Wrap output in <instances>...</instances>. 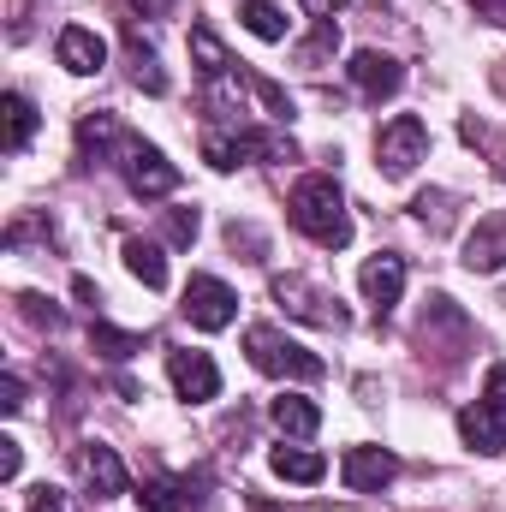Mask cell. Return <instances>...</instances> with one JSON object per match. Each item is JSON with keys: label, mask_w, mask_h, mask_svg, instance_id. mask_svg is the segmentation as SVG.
<instances>
[{"label": "cell", "mask_w": 506, "mask_h": 512, "mask_svg": "<svg viewBox=\"0 0 506 512\" xmlns=\"http://www.w3.org/2000/svg\"><path fill=\"white\" fill-rule=\"evenodd\" d=\"M274 304H280L286 316H298V322H316V328H346L340 298H334V292H322V286H310L304 274H280V280H274Z\"/></svg>", "instance_id": "obj_7"}, {"label": "cell", "mask_w": 506, "mask_h": 512, "mask_svg": "<svg viewBox=\"0 0 506 512\" xmlns=\"http://www.w3.org/2000/svg\"><path fill=\"white\" fill-rule=\"evenodd\" d=\"M358 286H364L370 310H376V316H387V310L399 304V292H405V256H393V251L370 256V262L358 268Z\"/></svg>", "instance_id": "obj_12"}, {"label": "cell", "mask_w": 506, "mask_h": 512, "mask_svg": "<svg viewBox=\"0 0 506 512\" xmlns=\"http://www.w3.org/2000/svg\"><path fill=\"white\" fill-rule=\"evenodd\" d=\"M120 173H126L131 197H167V191H179V167L155 149V143H143V137H120Z\"/></svg>", "instance_id": "obj_4"}, {"label": "cell", "mask_w": 506, "mask_h": 512, "mask_svg": "<svg viewBox=\"0 0 506 512\" xmlns=\"http://www.w3.org/2000/svg\"><path fill=\"white\" fill-rule=\"evenodd\" d=\"M245 352H251V364L262 376H292V382H322V376H328V364H322L316 352H304L298 340H286V334L268 328V322H256L251 334H245Z\"/></svg>", "instance_id": "obj_3"}, {"label": "cell", "mask_w": 506, "mask_h": 512, "mask_svg": "<svg viewBox=\"0 0 506 512\" xmlns=\"http://www.w3.org/2000/svg\"><path fill=\"white\" fill-rule=\"evenodd\" d=\"M120 137H126V131H120L114 114H84V126H78V149H84V161H90V155L102 161L108 143H120Z\"/></svg>", "instance_id": "obj_23"}, {"label": "cell", "mask_w": 506, "mask_h": 512, "mask_svg": "<svg viewBox=\"0 0 506 512\" xmlns=\"http://www.w3.org/2000/svg\"><path fill=\"white\" fill-rule=\"evenodd\" d=\"M137 507L143 512H185L191 507V483H185V477H143Z\"/></svg>", "instance_id": "obj_20"}, {"label": "cell", "mask_w": 506, "mask_h": 512, "mask_svg": "<svg viewBox=\"0 0 506 512\" xmlns=\"http://www.w3.org/2000/svg\"><path fill=\"white\" fill-rule=\"evenodd\" d=\"M465 6H477V12H495V18H506V0H465Z\"/></svg>", "instance_id": "obj_35"}, {"label": "cell", "mask_w": 506, "mask_h": 512, "mask_svg": "<svg viewBox=\"0 0 506 512\" xmlns=\"http://www.w3.org/2000/svg\"><path fill=\"white\" fill-rule=\"evenodd\" d=\"M268 417H274V429H280V435H298V441H310V435L322 429V411H316L304 393H280V399L268 405Z\"/></svg>", "instance_id": "obj_17"}, {"label": "cell", "mask_w": 506, "mask_h": 512, "mask_svg": "<svg viewBox=\"0 0 506 512\" xmlns=\"http://www.w3.org/2000/svg\"><path fill=\"white\" fill-rule=\"evenodd\" d=\"M346 78H352V90H358L364 102H387V96H399L405 66H399L393 54H381V48H358V54L346 60Z\"/></svg>", "instance_id": "obj_8"}, {"label": "cell", "mask_w": 506, "mask_h": 512, "mask_svg": "<svg viewBox=\"0 0 506 512\" xmlns=\"http://www.w3.org/2000/svg\"><path fill=\"white\" fill-rule=\"evenodd\" d=\"M292 227L322 245V251H346L352 245V215H346V191L334 185V173H310L292 185Z\"/></svg>", "instance_id": "obj_1"}, {"label": "cell", "mask_w": 506, "mask_h": 512, "mask_svg": "<svg viewBox=\"0 0 506 512\" xmlns=\"http://www.w3.org/2000/svg\"><path fill=\"white\" fill-rule=\"evenodd\" d=\"M417 215L429 221V227H447V197L435 191V197H417Z\"/></svg>", "instance_id": "obj_29"}, {"label": "cell", "mask_w": 506, "mask_h": 512, "mask_svg": "<svg viewBox=\"0 0 506 512\" xmlns=\"http://www.w3.org/2000/svg\"><path fill=\"white\" fill-rule=\"evenodd\" d=\"M179 310H185V322H191V328L221 334V328H233V316H239V292H233L227 280H215V274H191V280H185Z\"/></svg>", "instance_id": "obj_5"}, {"label": "cell", "mask_w": 506, "mask_h": 512, "mask_svg": "<svg viewBox=\"0 0 506 512\" xmlns=\"http://www.w3.org/2000/svg\"><path fill=\"white\" fill-rule=\"evenodd\" d=\"M459 435H465V447H471V453H483V459L506 453V423H501V411H495L489 399H477V405H465V411H459Z\"/></svg>", "instance_id": "obj_15"}, {"label": "cell", "mask_w": 506, "mask_h": 512, "mask_svg": "<svg viewBox=\"0 0 506 512\" xmlns=\"http://www.w3.org/2000/svg\"><path fill=\"white\" fill-rule=\"evenodd\" d=\"M126 54H131V84H137V90H149V96H167V72H161V60H155V48L143 42V30H137V24L126 30Z\"/></svg>", "instance_id": "obj_18"}, {"label": "cell", "mask_w": 506, "mask_h": 512, "mask_svg": "<svg viewBox=\"0 0 506 512\" xmlns=\"http://www.w3.org/2000/svg\"><path fill=\"white\" fill-rule=\"evenodd\" d=\"M90 346H96L102 358H114V364H126L131 352H143V340H137V334H120V328H108V322H96V328H90Z\"/></svg>", "instance_id": "obj_25"}, {"label": "cell", "mask_w": 506, "mask_h": 512, "mask_svg": "<svg viewBox=\"0 0 506 512\" xmlns=\"http://www.w3.org/2000/svg\"><path fill=\"white\" fill-rule=\"evenodd\" d=\"M334 48H340V24H334V18H316V36L298 48V60H304V66H322Z\"/></svg>", "instance_id": "obj_26"}, {"label": "cell", "mask_w": 506, "mask_h": 512, "mask_svg": "<svg viewBox=\"0 0 506 512\" xmlns=\"http://www.w3.org/2000/svg\"><path fill=\"white\" fill-rule=\"evenodd\" d=\"M465 268L471 274H501L506 268V215H483L465 239Z\"/></svg>", "instance_id": "obj_14"}, {"label": "cell", "mask_w": 506, "mask_h": 512, "mask_svg": "<svg viewBox=\"0 0 506 512\" xmlns=\"http://www.w3.org/2000/svg\"><path fill=\"white\" fill-rule=\"evenodd\" d=\"M191 60H197V72H203L209 84H221V78H233V72H239V60L221 48V36H215V30H203V24L191 30Z\"/></svg>", "instance_id": "obj_19"}, {"label": "cell", "mask_w": 506, "mask_h": 512, "mask_svg": "<svg viewBox=\"0 0 506 512\" xmlns=\"http://www.w3.org/2000/svg\"><path fill=\"white\" fill-rule=\"evenodd\" d=\"M54 54H60V66H66V72H78V78H90V72H102V66H108V42H102L90 24H66V30H60V42H54Z\"/></svg>", "instance_id": "obj_13"}, {"label": "cell", "mask_w": 506, "mask_h": 512, "mask_svg": "<svg viewBox=\"0 0 506 512\" xmlns=\"http://www.w3.org/2000/svg\"><path fill=\"white\" fill-rule=\"evenodd\" d=\"M126 268L149 286V292L167 286V256H161V245H149V239H126Z\"/></svg>", "instance_id": "obj_22"}, {"label": "cell", "mask_w": 506, "mask_h": 512, "mask_svg": "<svg viewBox=\"0 0 506 512\" xmlns=\"http://www.w3.org/2000/svg\"><path fill=\"white\" fill-rule=\"evenodd\" d=\"M483 399H489L495 411H506V364H495V370H489V387H483Z\"/></svg>", "instance_id": "obj_32"}, {"label": "cell", "mask_w": 506, "mask_h": 512, "mask_svg": "<svg viewBox=\"0 0 506 512\" xmlns=\"http://www.w3.org/2000/svg\"><path fill=\"white\" fill-rule=\"evenodd\" d=\"M251 512H274V507H268V501H251Z\"/></svg>", "instance_id": "obj_36"}, {"label": "cell", "mask_w": 506, "mask_h": 512, "mask_svg": "<svg viewBox=\"0 0 506 512\" xmlns=\"http://www.w3.org/2000/svg\"><path fill=\"white\" fill-rule=\"evenodd\" d=\"M126 6H131V12H143V18H161L173 0H126Z\"/></svg>", "instance_id": "obj_33"}, {"label": "cell", "mask_w": 506, "mask_h": 512, "mask_svg": "<svg viewBox=\"0 0 506 512\" xmlns=\"http://www.w3.org/2000/svg\"><path fill=\"white\" fill-rule=\"evenodd\" d=\"M203 161L215 173H233L245 161H292V143L286 137H268V131H251V126H209L203 131Z\"/></svg>", "instance_id": "obj_2"}, {"label": "cell", "mask_w": 506, "mask_h": 512, "mask_svg": "<svg viewBox=\"0 0 506 512\" xmlns=\"http://www.w3.org/2000/svg\"><path fill=\"white\" fill-rule=\"evenodd\" d=\"M245 30L262 36V42H286V18L274 0H245Z\"/></svg>", "instance_id": "obj_24"}, {"label": "cell", "mask_w": 506, "mask_h": 512, "mask_svg": "<svg viewBox=\"0 0 506 512\" xmlns=\"http://www.w3.org/2000/svg\"><path fill=\"white\" fill-rule=\"evenodd\" d=\"M0 447H6V453H0V483H18V459H24V447H18L12 435H6Z\"/></svg>", "instance_id": "obj_30"}, {"label": "cell", "mask_w": 506, "mask_h": 512, "mask_svg": "<svg viewBox=\"0 0 506 512\" xmlns=\"http://www.w3.org/2000/svg\"><path fill=\"white\" fill-rule=\"evenodd\" d=\"M0 405H6V417H18V411H24V382H18V376H6V382H0Z\"/></svg>", "instance_id": "obj_31"}, {"label": "cell", "mask_w": 506, "mask_h": 512, "mask_svg": "<svg viewBox=\"0 0 506 512\" xmlns=\"http://www.w3.org/2000/svg\"><path fill=\"white\" fill-rule=\"evenodd\" d=\"M423 155H429V126H423L417 114H393V120L376 131V161H381L387 179H405Z\"/></svg>", "instance_id": "obj_6"}, {"label": "cell", "mask_w": 506, "mask_h": 512, "mask_svg": "<svg viewBox=\"0 0 506 512\" xmlns=\"http://www.w3.org/2000/svg\"><path fill=\"white\" fill-rule=\"evenodd\" d=\"M0 120H6V155H24V143L36 137V108H30V96H6L0 102Z\"/></svg>", "instance_id": "obj_21"}, {"label": "cell", "mask_w": 506, "mask_h": 512, "mask_svg": "<svg viewBox=\"0 0 506 512\" xmlns=\"http://www.w3.org/2000/svg\"><path fill=\"white\" fill-rule=\"evenodd\" d=\"M167 239L173 245H191L197 239V209H167Z\"/></svg>", "instance_id": "obj_27"}, {"label": "cell", "mask_w": 506, "mask_h": 512, "mask_svg": "<svg viewBox=\"0 0 506 512\" xmlns=\"http://www.w3.org/2000/svg\"><path fill=\"white\" fill-rule=\"evenodd\" d=\"M268 471H274L280 483H304V489H310V483L328 477V459L310 453V447H274V453H268Z\"/></svg>", "instance_id": "obj_16"}, {"label": "cell", "mask_w": 506, "mask_h": 512, "mask_svg": "<svg viewBox=\"0 0 506 512\" xmlns=\"http://www.w3.org/2000/svg\"><path fill=\"white\" fill-rule=\"evenodd\" d=\"M24 512H72V501H66L60 489H48V483H42V489H36V495L24 501Z\"/></svg>", "instance_id": "obj_28"}, {"label": "cell", "mask_w": 506, "mask_h": 512, "mask_svg": "<svg viewBox=\"0 0 506 512\" xmlns=\"http://www.w3.org/2000/svg\"><path fill=\"white\" fill-rule=\"evenodd\" d=\"M393 477H399V459L387 447H346V459H340V483L352 495H370V489L393 483Z\"/></svg>", "instance_id": "obj_11"}, {"label": "cell", "mask_w": 506, "mask_h": 512, "mask_svg": "<svg viewBox=\"0 0 506 512\" xmlns=\"http://www.w3.org/2000/svg\"><path fill=\"white\" fill-rule=\"evenodd\" d=\"M78 477H84V489H90L96 501L126 495V465H120V453H114L108 441H84V447H78Z\"/></svg>", "instance_id": "obj_10"}, {"label": "cell", "mask_w": 506, "mask_h": 512, "mask_svg": "<svg viewBox=\"0 0 506 512\" xmlns=\"http://www.w3.org/2000/svg\"><path fill=\"white\" fill-rule=\"evenodd\" d=\"M340 6H346V0H304V12H316V18H334Z\"/></svg>", "instance_id": "obj_34"}, {"label": "cell", "mask_w": 506, "mask_h": 512, "mask_svg": "<svg viewBox=\"0 0 506 512\" xmlns=\"http://www.w3.org/2000/svg\"><path fill=\"white\" fill-rule=\"evenodd\" d=\"M167 376H173V393L191 399V405H203V399L221 393L215 358H209V352H191V346H173V352H167Z\"/></svg>", "instance_id": "obj_9"}]
</instances>
